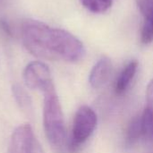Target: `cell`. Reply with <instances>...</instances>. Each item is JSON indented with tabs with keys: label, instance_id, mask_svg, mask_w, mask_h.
Masks as SVG:
<instances>
[{
	"label": "cell",
	"instance_id": "obj_1",
	"mask_svg": "<svg viewBox=\"0 0 153 153\" xmlns=\"http://www.w3.org/2000/svg\"><path fill=\"white\" fill-rule=\"evenodd\" d=\"M21 39L25 48L39 58L74 63L82 60L85 55L83 44L74 35L40 21H24Z\"/></svg>",
	"mask_w": 153,
	"mask_h": 153
},
{
	"label": "cell",
	"instance_id": "obj_2",
	"mask_svg": "<svg viewBox=\"0 0 153 153\" xmlns=\"http://www.w3.org/2000/svg\"><path fill=\"white\" fill-rule=\"evenodd\" d=\"M43 124L48 143L56 150H62L66 143V133L61 104L55 88L44 93Z\"/></svg>",
	"mask_w": 153,
	"mask_h": 153
},
{
	"label": "cell",
	"instance_id": "obj_3",
	"mask_svg": "<svg viewBox=\"0 0 153 153\" xmlns=\"http://www.w3.org/2000/svg\"><path fill=\"white\" fill-rule=\"evenodd\" d=\"M97 126V115L88 106H82L75 113L69 149L73 152L78 150L92 134Z\"/></svg>",
	"mask_w": 153,
	"mask_h": 153
},
{
	"label": "cell",
	"instance_id": "obj_4",
	"mask_svg": "<svg viewBox=\"0 0 153 153\" xmlns=\"http://www.w3.org/2000/svg\"><path fill=\"white\" fill-rule=\"evenodd\" d=\"M23 80L26 86L45 93L55 88L49 68L41 61L29 63L23 71Z\"/></svg>",
	"mask_w": 153,
	"mask_h": 153
},
{
	"label": "cell",
	"instance_id": "obj_5",
	"mask_svg": "<svg viewBox=\"0 0 153 153\" xmlns=\"http://www.w3.org/2000/svg\"><path fill=\"white\" fill-rule=\"evenodd\" d=\"M7 153H44L31 126L28 124L18 126L13 133Z\"/></svg>",
	"mask_w": 153,
	"mask_h": 153
},
{
	"label": "cell",
	"instance_id": "obj_6",
	"mask_svg": "<svg viewBox=\"0 0 153 153\" xmlns=\"http://www.w3.org/2000/svg\"><path fill=\"white\" fill-rule=\"evenodd\" d=\"M112 72V64L108 57L102 56L92 67L90 76L89 82L92 88L99 89L105 85L111 74Z\"/></svg>",
	"mask_w": 153,
	"mask_h": 153
},
{
	"label": "cell",
	"instance_id": "obj_7",
	"mask_svg": "<svg viewBox=\"0 0 153 153\" xmlns=\"http://www.w3.org/2000/svg\"><path fill=\"white\" fill-rule=\"evenodd\" d=\"M138 70V62L130 61L120 72L115 83V91L118 95L124 94L131 86Z\"/></svg>",
	"mask_w": 153,
	"mask_h": 153
},
{
	"label": "cell",
	"instance_id": "obj_8",
	"mask_svg": "<svg viewBox=\"0 0 153 153\" xmlns=\"http://www.w3.org/2000/svg\"><path fill=\"white\" fill-rule=\"evenodd\" d=\"M144 20L141 30V41L143 44L153 42V5L142 13Z\"/></svg>",
	"mask_w": 153,
	"mask_h": 153
},
{
	"label": "cell",
	"instance_id": "obj_9",
	"mask_svg": "<svg viewBox=\"0 0 153 153\" xmlns=\"http://www.w3.org/2000/svg\"><path fill=\"white\" fill-rule=\"evenodd\" d=\"M12 90L15 101L20 108L27 114L30 113L32 111V102L27 91L19 84H14Z\"/></svg>",
	"mask_w": 153,
	"mask_h": 153
},
{
	"label": "cell",
	"instance_id": "obj_10",
	"mask_svg": "<svg viewBox=\"0 0 153 153\" xmlns=\"http://www.w3.org/2000/svg\"><path fill=\"white\" fill-rule=\"evenodd\" d=\"M140 138H143V130L141 116H138L130 122L126 129V141L128 145H133L138 140H140Z\"/></svg>",
	"mask_w": 153,
	"mask_h": 153
},
{
	"label": "cell",
	"instance_id": "obj_11",
	"mask_svg": "<svg viewBox=\"0 0 153 153\" xmlns=\"http://www.w3.org/2000/svg\"><path fill=\"white\" fill-rule=\"evenodd\" d=\"M82 4L90 12L101 13L108 11L113 3V0H80Z\"/></svg>",
	"mask_w": 153,
	"mask_h": 153
},
{
	"label": "cell",
	"instance_id": "obj_12",
	"mask_svg": "<svg viewBox=\"0 0 153 153\" xmlns=\"http://www.w3.org/2000/svg\"><path fill=\"white\" fill-rule=\"evenodd\" d=\"M146 108L145 110H147L153 117V80L151 81L147 87L146 91Z\"/></svg>",
	"mask_w": 153,
	"mask_h": 153
}]
</instances>
